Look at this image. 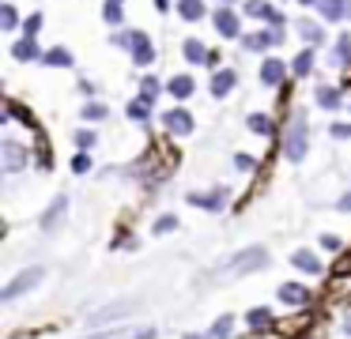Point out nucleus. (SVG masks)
<instances>
[{
    "label": "nucleus",
    "mask_w": 351,
    "mask_h": 339,
    "mask_svg": "<svg viewBox=\"0 0 351 339\" xmlns=\"http://www.w3.org/2000/svg\"><path fill=\"white\" fill-rule=\"evenodd\" d=\"M310 298H313V294L306 290L302 283H283V286H280V301H283V305L306 309V305H310Z\"/></svg>",
    "instance_id": "obj_6"
},
{
    "label": "nucleus",
    "mask_w": 351,
    "mask_h": 339,
    "mask_svg": "<svg viewBox=\"0 0 351 339\" xmlns=\"http://www.w3.org/2000/svg\"><path fill=\"white\" fill-rule=\"evenodd\" d=\"M306 328H310V316H287V321H276V331H280V336L283 339H287V336H298V331H306Z\"/></svg>",
    "instance_id": "obj_11"
},
{
    "label": "nucleus",
    "mask_w": 351,
    "mask_h": 339,
    "mask_svg": "<svg viewBox=\"0 0 351 339\" xmlns=\"http://www.w3.org/2000/svg\"><path fill=\"white\" fill-rule=\"evenodd\" d=\"M302 4H313V0H302Z\"/></svg>",
    "instance_id": "obj_51"
},
{
    "label": "nucleus",
    "mask_w": 351,
    "mask_h": 339,
    "mask_svg": "<svg viewBox=\"0 0 351 339\" xmlns=\"http://www.w3.org/2000/svg\"><path fill=\"white\" fill-rule=\"evenodd\" d=\"M268 264V253L261 245H250L242 249L238 256H230L227 264H223L219 271H215V279H234V275H250V271H261Z\"/></svg>",
    "instance_id": "obj_1"
},
{
    "label": "nucleus",
    "mask_w": 351,
    "mask_h": 339,
    "mask_svg": "<svg viewBox=\"0 0 351 339\" xmlns=\"http://www.w3.org/2000/svg\"><path fill=\"white\" fill-rule=\"evenodd\" d=\"M167 90H170L174 98H189V95H193V79H189V75H174Z\"/></svg>",
    "instance_id": "obj_21"
},
{
    "label": "nucleus",
    "mask_w": 351,
    "mask_h": 339,
    "mask_svg": "<svg viewBox=\"0 0 351 339\" xmlns=\"http://www.w3.org/2000/svg\"><path fill=\"white\" fill-rule=\"evenodd\" d=\"M0 158H4V170L16 173V170H23V166H27V147H23V143H16V140H4Z\"/></svg>",
    "instance_id": "obj_5"
},
{
    "label": "nucleus",
    "mask_w": 351,
    "mask_h": 339,
    "mask_svg": "<svg viewBox=\"0 0 351 339\" xmlns=\"http://www.w3.org/2000/svg\"><path fill=\"white\" fill-rule=\"evenodd\" d=\"M332 136L336 140H351V125H332Z\"/></svg>",
    "instance_id": "obj_45"
},
{
    "label": "nucleus",
    "mask_w": 351,
    "mask_h": 339,
    "mask_svg": "<svg viewBox=\"0 0 351 339\" xmlns=\"http://www.w3.org/2000/svg\"><path fill=\"white\" fill-rule=\"evenodd\" d=\"M321 249H328V253H340V238H336V234H325V238H321Z\"/></svg>",
    "instance_id": "obj_39"
},
{
    "label": "nucleus",
    "mask_w": 351,
    "mask_h": 339,
    "mask_svg": "<svg viewBox=\"0 0 351 339\" xmlns=\"http://www.w3.org/2000/svg\"><path fill=\"white\" fill-rule=\"evenodd\" d=\"M234 166H238V170H253V166H257V162H253L250 155H234Z\"/></svg>",
    "instance_id": "obj_44"
},
{
    "label": "nucleus",
    "mask_w": 351,
    "mask_h": 339,
    "mask_svg": "<svg viewBox=\"0 0 351 339\" xmlns=\"http://www.w3.org/2000/svg\"><path fill=\"white\" fill-rule=\"evenodd\" d=\"M340 208H348V211H351V196H343V200H340Z\"/></svg>",
    "instance_id": "obj_48"
},
{
    "label": "nucleus",
    "mask_w": 351,
    "mask_h": 339,
    "mask_svg": "<svg viewBox=\"0 0 351 339\" xmlns=\"http://www.w3.org/2000/svg\"><path fill=\"white\" fill-rule=\"evenodd\" d=\"M250 339H283V336H280V331H268L265 328V331H257V336H250Z\"/></svg>",
    "instance_id": "obj_46"
},
{
    "label": "nucleus",
    "mask_w": 351,
    "mask_h": 339,
    "mask_svg": "<svg viewBox=\"0 0 351 339\" xmlns=\"http://www.w3.org/2000/svg\"><path fill=\"white\" fill-rule=\"evenodd\" d=\"M348 294H351V271L328 279V298H348Z\"/></svg>",
    "instance_id": "obj_17"
},
{
    "label": "nucleus",
    "mask_w": 351,
    "mask_h": 339,
    "mask_svg": "<svg viewBox=\"0 0 351 339\" xmlns=\"http://www.w3.org/2000/svg\"><path fill=\"white\" fill-rule=\"evenodd\" d=\"M185 57L189 60H208V49L197 42V38H189V42H185Z\"/></svg>",
    "instance_id": "obj_27"
},
{
    "label": "nucleus",
    "mask_w": 351,
    "mask_h": 339,
    "mask_svg": "<svg viewBox=\"0 0 351 339\" xmlns=\"http://www.w3.org/2000/svg\"><path fill=\"white\" fill-rule=\"evenodd\" d=\"M317 102L325 105V110H336V105H340V95H336V90H321Z\"/></svg>",
    "instance_id": "obj_34"
},
{
    "label": "nucleus",
    "mask_w": 351,
    "mask_h": 339,
    "mask_svg": "<svg viewBox=\"0 0 351 339\" xmlns=\"http://www.w3.org/2000/svg\"><path fill=\"white\" fill-rule=\"evenodd\" d=\"M343 271H351V253H343V256H340V264L332 268V275H343Z\"/></svg>",
    "instance_id": "obj_43"
},
{
    "label": "nucleus",
    "mask_w": 351,
    "mask_h": 339,
    "mask_svg": "<svg viewBox=\"0 0 351 339\" xmlns=\"http://www.w3.org/2000/svg\"><path fill=\"white\" fill-rule=\"evenodd\" d=\"M87 339H125V328H110V331H95Z\"/></svg>",
    "instance_id": "obj_42"
},
{
    "label": "nucleus",
    "mask_w": 351,
    "mask_h": 339,
    "mask_svg": "<svg viewBox=\"0 0 351 339\" xmlns=\"http://www.w3.org/2000/svg\"><path fill=\"white\" fill-rule=\"evenodd\" d=\"M223 200H227V188H215V192H208V196H200V192L189 196V203H197V208H204V211H219Z\"/></svg>",
    "instance_id": "obj_10"
},
{
    "label": "nucleus",
    "mask_w": 351,
    "mask_h": 339,
    "mask_svg": "<svg viewBox=\"0 0 351 339\" xmlns=\"http://www.w3.org/2000/svg\"><path fill=\"white\" fill-rule=\"evenodd\" d=\"M72 170H76V173H87V170H91V158H87L84 151H80V155L72 158Z\"/></svg>",
    "instance_id": "obj_38"
},
{
    "label": "nucleus",
    "mask_w": 351,
    "mask_h": 339,
    "mask_svg": "<svg viewBox=\"0 0 351 339\" xmlns=\"http://www.w3.org/2000/svg\"><path fill=\"white\" fill-rule=\"evenodd\" d=\"M321 12H325V19H340V15H348V4L343 0H321Z\"/></svg>",
    "instance_id": "obj_23"
},
{
    "label": "nucleus",
    "mask_w": 351,
    "mask_h": 339,
    "mask_svg": "<svg viewBox=\"0 0 351 339\" xmlns=\"http://www.w3.org/2000/svg\"><path fill=\"white\" fill-rule=\"evenodd\" d=\"M12 57L16 60H38L42 53H38V45H34V38H23V42L12 45Z\"/></svg>",
    "instance_id": "obj_18"
},
{
    "label": "nucleus",
    "mask_w": 351,
    "mask_h": 339,
    "mask_svg": "<svg viewBox=\"0 0 351 339\" xmlns=\"http://www.w3.org/2000/svg\"><path fill=\"white\" fill-rule=\"evenodd\" d=\"M42 60H46L49 68H69V64H72V53H69V49H61V45H57V49L42 53Z\"/></svg>",
    "instance_id": "obj_20"
},
{
    "label": "nucleus",
    "mask_w": 351,
    "mask_h": 339,
    "mask_svg": "<svg viewBox=\"0 0 351 339\" xmlns=\"http://www.w3.org/2000/svg\"><path fill=\"white\" fill-rule=\"evenodd\" d=\"M230 87H234V72H227V68H223V72H215L212 75V95H230Z\"/></svg>",
    "instance_id": "obj_19"
},
{
    "label": "nucleus",
    "mask_w": 351,
    "mask_h": 339,
    "mask_svg": "<svg viewBox=\"0 0 351 339\" xmlns=\"http://www.w3.org/2000/svg\"><path fill=\"white\" fill-rule=\"evenodd\" d=\"M291 264H295L298 271H306V275H321V260L310 253V249H298V253L291 256Z\"/></svg>",
    "instance_id": "obj_8"
},
{
    "label": "nucleus",
    "mask_w": 351,
    "mask_h": 339,
    "mask_svg": "<svg viewBox=\"0 0 351 339\" xmlns=\"http://www.w3.org/2000/svg\"><path fill=\"white\" fill-rule=\"evenodd\" d=\"M76 143H80V151H91L95 147V132H87V128H84V132H76Z\"/></svg>",
    "instance_id": "obj_37"
},
{
    "label": "nucleus",
    "mask_w": 351,
    "mask_h": 339,
    "mask_svg": "<svg viewBox=\"0 0 351 339\" xmlns=\"http://www.w3.org/2000/svg\"><path fill=\"white\" fill-rule=\"evenodd\" d=\"M114 42L117 45H125V49H132V60L136 64H152V42H147L144 34H114Z\"/></svg>",
    "instance_id": "obj_4"
},
{
    "label": "nucleus",
    "mask_w": 351,
    "mask_h": 339,
    "mask_svg": "<svg viewBox=\"0 0 351 339\" xmlns=\"http://www.w3.org/2000/svg\"><path fill=\"white\" fill-rule=\"evenodd\" d=\"M351 60V38H340L336 42V64H348Z\"/></svg>",
    "instance_id": "obj_31"
},
{
    "label": "nucleus",
    "mask_w": 351,
    "mask_h": 339,
    "mask_svg": "<svg viewBox=\"0 0 351 339\" xmlns=\"http://www.w3.org/2000/svg\"><path fill=\"white\" fill-rule=\"evenodd\" d=\"M102 15H106V23H114V27H117V23L125 19V12H121V0H110V4L102 8Z\"/></svg>",
    "instance_id": "obj_26"
},
{
    "label": "nucleus",
    "mask_w": 351,
    "mask_h": 339,
    "mask_svg": "<svg viewBox=\"0 0 351 339\" xmlns=\"http://www.w3.org/2000/svg\"><path fill=\"white\" fill-rule=\"evenodd\" d=\"M132 339H155V328H144V331H136Z\"/></svg>",
    "instance_id": "obj_47"
},
{
    "label": "nucleus",
    "mask_w": 351,
    "mask_h": 339,
    "mask_svg": "<svg viewBox=\"0 0 351 339\" xmlns=\"http://www.w3.org/2000/svg\"><path fill=\"white\" fill-rule=\"evenodd\" d=\"M245 324H250L253 331H265V328H272V324H276V316L261 305V309H250V313H245Z\"/></svg>",
    "instance_id": "obj_12"
},
{
    "label": "nucleus",
    "mask_w": 351,
    "mask_h": 339,
    "mask_svg": "<svg viewBox=\"0 0 351 339\" xmlns=\"http://www.w3.org/2000/svg\"><path fill=\"white\" fill-rule=\"evenodd\" d=\"M155 95H159V83H155L152 75H147V79L140 83V98H144V102H155Z\"/></svg>",
    "instance_id": "obj_30"
},
{
    "label": "nucleus",
    "mask_w": 351,
    "mask_h": 339,
    "mask_svg": "<svg viewBox=\"0 0 351 339\" xmlns=\"http://www.w3.org/2000/svg\"><path fill=\"white\" fill-rule=\"evenodd\" d=\"M174 226H178V218H174V215H162L159 223H155V234H170Z\"/></svg>",
    "instance_id": "obj_36"
},
{
    "label": "nucleus",
    "mask_w": 351,
    "mask_h": 339,
    "mask_svg": "<svg viewBox=\"0 0 351 339\" xmlns=\"http://www.w3.org/2000/svg\"><path fill=\"white\" fill-rule=\"evenodd\" d=\"M178 12L193 23V19H200V15H204V4H200V0H178Z\"/></svg>",
    "instance_id": "obj_22"
},
{
    "label": "nucleus",
    "mask_w": 351,
    "mask_h": 339,
    "mask_svg": "<svg viewBox=\"0 0 351 339\" xmlns=\"http://www.w3.org/2000/svg\"><path fill=\"white\" fill-rule=\"evenodd\" d=\"M298 34H302L306 42H321V27H317V23H298Z\"/></svg>",
    "instance_id": "obj_29"
},
{
    "label": "nucleus",
    "mask_w": 351,
    "mask_h": 339,
    "mask_svg": "<svg viewBox=\"0 0 351 339\" xmlns=\"http://www.w3.org/2000/svg\"><path fill=\"white\" fill-rule=\"evenodd\" d=\"M42 275H46V271H42V268H27V271H19V275L12 279V283L4 286V290H0V301H16L19 294L34 290V286L42 283Z\"/></svg>",
    "instance_id": "obj_2"
},
{
    "label": "nucleus",
    "mask_w": 351,
    "mask_h": 339,
    "mask_svg": "<svg viewBox=\"0 0 351 339\" xmlns=\"http://www.w3.org/2000/svg\"><path fill=\"white\" fill-rule=\"evenodd\" d=\"M38 166H49V143H46V136H38Z\"/></svg>",
    "instance_id": "obj_41"
},
{
    "label": "nucleus",
    "mask_w": 351,
    "mask_h": 339,
    "mask_svg": "<svg viewBox=\"0 0 351 339\" xmlns=\"http://www.w3.org/2000/svg\"><path fill=\"white\" fill-rule=\"evenodd\" d=\"M283 155L291 158V162H298V158L306 155V121L295 117L287 125V136H283Z\"/></svg>",
    "instance_id": "obj_3"
},
{
    "label": "nucleus",
    "mask_w": 351,
    "mask_h": 339,
    "mask_svg": "<svg viewBox=\"0 0 351 339\" xmlns=\"http://www.w3.org/2000/svg\"><path fill=\"white\" fill-rule=\"evenodd\" d=\"M215 30H219L223 38H234V34H238V19H234V12H227V8H223V12H215Z\"/></svg>",
    "instance_id": "obj_15"
},
{
    "label": "nucleus",
    "mask_w": 351,
    "mask_h": 339,
    "mask_svg": "<svg viewBox=\"0 0 351 339\" xmlns=\"http://www.w3.org/2000/svg\"><path fill=\"white\" fill-rule=\"evenodd\" d=\"M261 79H265L268 87H280V83H283V64L276 57H268L265 64H261Z\"/></svg>",
    "instance_id": "obj_13"
},
{
    "label": "nucleus",
    "mask_w": 351,
    "mask_h": 339,
    "mask_svg": "<svg viewBox=\"0 0 351 339\" xmlns=\"http://www.w3.org/2000/svg\"><path fill=\"white\" fill-rule=\"evenodd\" d=\"M155 4H159V8H167V4H170V0H155Z\"/></svg>",
    "instance_id": "obj_50"
},
{
    "label": "nucleus",
    "mask_w": 351,
    "mask_h": 339,
    "mask_svg": "<svg viewBox=\"0 0 351 339\" xmlns=\"http://www.w3.org/2000/svg\"><path fill=\"white\" fill-rule=\"evenodd\" d=\"M182 339H215V336H182Z\"/></svg>",
    "instance_id": "obj_49"
},
{
    "label": "nucleus",
    "mask_w": 351,
    "mask_h": 339,
    "mask_svg": "<svg viewBox=\"0 0 351 339\" xmlns=\"http://www.w3.org/2000/svg\"><path fill=\"white\" fill-rule=\"evenodd\" d=\"M64 208H69V200H64V196H57V200L49 203V211L42 215V230H53V226H57V218L64 215Z\"/></svg>",
    "instance_id": "obj_16"
},
{
    "label": "nucleus",
    "mask_w": 351,
    "mask_h": 339,
    "mask_svg": "<svg viewBox=\"0 0 351 339\" xmlns=\"http://www.w3.org/2000/svg\"><path fill=\"white\" fill-rule=\"evenodd\" d=\"M23 30H27V38H34V34H38V30H42V15H38V12H34V15H31V19H27V23H23Z\"/></svg>",
    "instance_id": "obj_35"
},
{
    "label": "nucleus",
    "mask_w": 351,
    "mask_h": 339,
    "mask_svg": "<svg viewBox=\"0 0 351 339\" xmlns=\"http://www.w3.org/2000/svg\"><path fill=\"white\" fill-rule=\"evenodd\" d=\"M245 12H250V15H257V19H268L272 27H283V15L276 12V8H268L265 0H250V4H245Z\"/></svg>",
    "instance_id": "obj_9"
},
{
    "label": "nucleus",
    "mask_w": 351,
    "mask_h": 339,
    "mask_svg": "<svg viewBox=\"0 0 351 339\" xmlns=\"http://www.w3.org/2000/svg\"><path fill=\"white\" fill-rule=\"evenodd\" d=\"M291 68H295V75H306V72L313 68V53H310V49H302V53L295 57V64H291Z\"/></svg>",
    "instance_id": "obj_24"
},
{
    "label": "nucleus",
    "mask_w": 351,
    "mask_h": 339,
    "mask_svg": "<svg viewBox=\"0 0 351 339\" xmlns=\"http://www.w3.org/2000/svg\"><path fill=\"white\" fill-rule=\"evenodd\" d=\"M162 121H167V128L174 136H185V132H193V117L185 110H170V113H162Z\"/></svg>",
    "instance_id": "obj_7"
},
{
    "label": "nucleus",
    "mask_w": 351,
    "mask_h": 339,
    "mask_svg": "<svg viewBox=\"0 0 351 339\" xmlns=\"http://www.w3.org/2000/svg\"><path fill=\"white\" fill-rule=\"evenodd\" d=\"M230 331H234V321H230V316H219V321H215V328H212V336L215 339H230Z\"/></svg>",
    "instance_id": "obj_28"
},
{
    "label": "nucleus",
    "mask_w": 351,
    "mask_h": 339,
    "mask_svg": "<svg viewBox=\"0 0 351 339\" xmlns=\"http://www.w3.org/2000/svg\"><path fill=\"white\" fill-rule=\"evenodd\" d=\"M84 117H87V121H102V117H106V105L87 102V105H84Z\"/></svg>",
    "instance_id": "obj_32"
},
{
    "label": "nucleus",
    "mask_w": 351,
    "mask_h": 339,
    "mask_svg": "<svg viewBox=\"0 0 351 339\" xmlns=\"http://www.w3.org/2000/svg\"><path fill=\"white\" fill-rule=\"evenodd\" d=\"M132 305H125V301H117V305H106V309H99V313H91V321L87 324H106V321H117V316H125Z\"/></svg>",
    "instance_id": "obj_14"
},
{
    "label": "nucleus",
    "mask_w": 351,
    "mask_h": 339,
    "mask_svg": "<svg viewBox=\"0 0 351 339\" xmlns=\"http://www.w3.org/2000/svg\"><path fill=\"white\" fill-rule=\"evenodd\" d=\"M0 23H4L0 30H12V27H16V8H12V4L0 8Z\"/></svg>",
    "instance_id": "obj_33"
},
{
    "label": "nucleus",
    "mask_w": 351,
    "mask_h": 339,
    "mask_svg": "<svg viewBox=\"0 0 351 339\" xmlns=\"http://www.w3.org/2000/svg\"><path fill=\"white\" fill-rule=\"evenodd\" d=\"M250 128H253V132H261V136H272V121H268L265 113H253V117H250Z\"/></svg>",
    "instance_id": "obj_25"
},
{
    "label": "nucleus",
    "mask_w": 351,
    "mask_h": 339,
    "mask_svg": "<svg viewBox=\"0 0 351 339\" xmlns=\"http://www.w3.org/2000/svg\"><path fill=\"white\" fill-rule=\"evenodd\" d=\"M129 117H132V121H147V105H144V102H132V105H129Z\"/></svg>",
    "instance_id": "obj_40"
}]
</instances>
